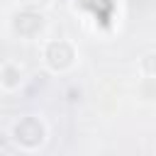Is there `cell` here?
Returning <instances> with one entry per match:
<instances>
[{
    "mask_svg": "<svg viewBox=\"0 0 156 156\" xmlns=\"http://www.w3.org/2000/svg\"><path fill=\"white\" fill-rule=\"evenodd\" d=\"M44 27H46V20H44V15H41L39 10L24 7V10H20V12L12 17V29H15V34H20L22 39H34Z\"/></svg>",
    "mask_w": 156,
    "mask_h": 156,
    "instance_id": "cell-3",
    "label": "cell"
},
{
    "mask_svg": "<svg viewBox=\"0 0 156 156\" xmlns=\"http://www.w3.org/2000/svg\"><path fill=\"white\" fill-rule=\"evenodd\" d=\"M139 66H141V73L146 78H156V54H146L139 61Z\"/></svg>",
    "mask_w": 156,
    "mask_h": 156,
    "instance_id": "cell-5",
    "label": "cell"
},
{
    "mask_svg": "<svg viewBox=\"0 0 156 156\" xmlns=\"http://www.w3.org/2000/svg\"><path fill=\"white\" fill-rule=\"evenodd\" d=\"M44 63L49 66V71L54 73H63L76 63V49L71 41L58 39V41H49L44 46Z\"/></svg>",
    "mask_w": 156,
    "mask_h": 156,
    "instance_id": "cell-2",
    "label": "cell"
},
{
    "mask_svg": "<svg viewBox=\"0 0 156 156\" xmlns=\"http://www.w3.org/2000/svg\"><path fill=\"white\" fill-rule=\"evenodd\" d=\"M20 5H24V7H29V10H37V7H41V5H46L49 0H17Z\"/></svg>",
    "mask_w": 156,
    "mask_h": 156,
    "instance_id": "cell-6",
    "label": "cell"
},
{
    "mask_svg": "<svg viewBox=\"0 0 156 156\" xmlns=\"http://www.w3.org/2000/svg\"><path fill=\"white\" fill-rule=\"evenodd\" d=\"M0 83H2L5 90L20 88V83H22V68L15 61H5L2 63V71H0Z\"/></svg>",
    "mask_w": 156,
    "mask_h": 156,
    "instance_id": "cell-4",
    "label": "cell"
},
{
    "mask_svg": "<svg viewBox=\"0 0 156 156\" xmlns=\"http://www.w3.org/2000/svg\"><path fill=\"white\" fill-rule=\"evenodd\" d=\"M44 139H46V127L39 117H32V115L22 117L12 127V141L22 149H37L44 144Z\"/></svg>",
    "mask_w": 156,
    "mask_h": 156,
    "instance_id": "cell-1",
    "label": "cell"
}]
</instances>
